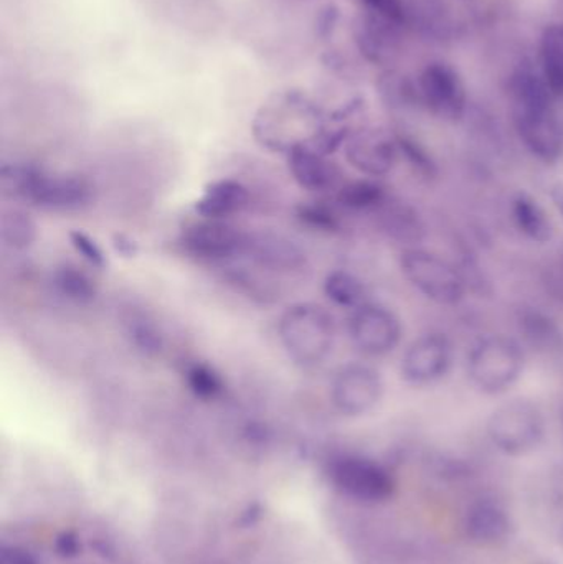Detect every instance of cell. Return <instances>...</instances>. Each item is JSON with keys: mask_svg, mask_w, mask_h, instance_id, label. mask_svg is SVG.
I'll return each instance as SVG.
<instances>
[{"mask_svg": "<svg viewBox=\"0 0 563 564\" xmlns=\"http://www.w3.org/2000/svg\"><path fill=\"white\" fill-rule=\"evenodd\" d=\"M399 263L405 280L430 301L456 305L465 299L466 278L440 254L420 247L403 248Z\"/></svg>", "mask_w": 563, "mask_h": 564, "instance_id": "obj_6", "label": "cell"}, {"mask_svg": "<svg viewBox=\"0 0 563 564\" xmlns=\"http://www.w3.org/2000/svg\"><path fill=\"white\" fill-rule=\"evenodd\" d=\"M541 59L552 95L563 96V23H552L542 33Z\"/></svg>", "mask_w": 563, "mask_h": 564, "instance_id": "obj_22", "label": "cell"}, {"mask_svg": "<svg viewBox=\"0 0 563 564\" xmlns=\"http://www.w3.org/2000/svg\"><path fill=\"white\" fill-rule=\"evenodd\" d=\"M0 238H2L3 245L12 250H26L36 240L35 221L25 212L10 208V210L3 212L2 221H0Z\"/></svg>", "mask_w": 563, "mask_h": 564, "instance_id": "obj_27", "label": "cell"}, {"mask_svg": "<svg viewBox=\"0 0 563 564\" xmlns=\"http://www.w3.org/2000/svg\"><path fill=\"white\" fill-rule=\"evenodd\" d=\"M521 328L524 332L526 340L532 347L541 348V350L554 347L557 344L559 335H561L554 322L541 312L526 311L521 315Z\"/></svg>", "mask_w": 563, "mask_h": 564, "instance_id": "obj_29", "label": "cell"}, {"mask_svg": "<svg viewBox=\"0 0 563 564\" xmlns=\"http://www.w3.org/2000/svg\"><path fill=\"white\" fill-rule=\"evenodd\" d=\"M397 23L367 10L356 23V43L369 62L383 63L397 48Z\"/></svg>", "mask_w": 563, "mask_h": 564, "instance_id": "obj_19", "label": "cell"}, {"mask_svg": "<svg viewBox=\"0 0 563 564\" xmlns=\"http://www.w3.org/2000/svg\"><path fill=\"white\" fill-rule=\"evenodd\" d=\"M524 367V348L515 338L502 334L479 338L466 358L469 381L486 397L508 393L521 380Z\"/></svg>", "mask_w": 563, "mask_h": 564, "instance_id": "obj_5", "label": "cell"}, {"mask_svg": "<svg viewBox=\"0 0 563 564\" xmlns=\"http://www.w3.org/2000/svg\"><path fill=\"white\" fill-rule=\"evenodd\" d=\"M512 121L522 144L545 164L563 155V129L554 108V95L531 62H522L509 79Z\"/></svg>", "mask_w": 563, "mask_h": 564, "instance_id": "obj_1", "label": "cell"}, {"mask_svg": "<svg viewBox=\"0 0 563 564\" xmlns=\"http://www.w3.org/2000/svg\"><path fill=\"white\" fill-rule=\"evenodd\" d=\"M261 513H263V510H261L260 503H253V506L248 507V509L245 510L243 513H241V517H240L241 525H243V527L255 525V523H257L258 520L261 519Z\"/></svg>", "mask_w": 563, "mask_h": 564, "instance_id": "obj_38", "label": "cell"}, {"mask_svg": "<svg viewBox=\"0 0 563 564\" xmlns=\"http://www.w3.org/2000/svg\"><path fill=\"white\" fill-rule=\"evenodd\" d=\"M0 188L9 198L50 212H76L89 205L93 188L78 175L48 174L30 164H3Z\"/></svg>", "mask_w": 563, "mask_h": 564, "instance_id": "obj_3", "label": "cell"}, {"mask_svg": "<svg viewBox=\"0 0 563 564\" xmlns=\"http://www.w3.org/2000/svg\"><path fill=\"white\" fill-rule=\"evenodd\" d=\"M349 337L354 347L367 357H386L402 340V322L396 312L376 302L354 308L349 317Z\"/></svg>", "mask_w": 563, "mask_h": 564, "instance_id": "obj_9", "label": "cell"}, {"mask_svg": "<svg viewBox=\"0 0 563 564\" xmlns=\"http://www.w3.org/2000/svg\"><path fill=\"white\" fill-rule=\"evenodd\" d=\"M369 12L402 25L407 22L405 0H360Z\"/></svg>", "mask_w": 563, "mask_h": 564, "instance_id": "obj_34", "label": "cell"}, {"mask_svg": "<svg viewBox=\"0 0 563 564\" xmlns=\"http://www.w3.org/2000/svg\"><path fill=\"white\" fill-rule=\"evenodd\" d=\"M291 177L304 191L314 194L339 191L343 172L329 155L321 154L313 148H296L288 154Z\"/></svg>", "mask_w": 563, "mask_h": 564, "instance_id": "obj_16", "label": "cell"}, {"mask_svg": "<svg viewBox=\"0 0 563 564\" xmlns=\"http://www.w3.org/2000/svg\"><path fill=\"white\" fill-rule=\"evenodd\" d=\"M324 131L323 112L296 91L274 96L253 121L257 141L271 151L286 154L296 148H313Z\"/></svg>", "mask_w": 563, "mask_h": 564, "instance_id": "obj_2", "label": "cell"}, {"mask_svg": "<svg viewBox=\"0 0 563 564\" xmlns=\"http://www.w3.org/2000/svg\"><path fill=\"white\" fill-rule=\"evenodd\" d=\"M512 529L515 525L505 507L492 500H479L466 512L465 532L476 545H501L511 536Z\"/></svg>", "mask_w": 563, "mask_h": 564, "instance_id": "obj_17", "label": "cell"}, {"mask_svg": "<svg viewBox=\"0 0 563 564\" xmlns=\"http://www.w3.org/2000/svg\"><path fill=\"white\" fill-rule=\"evenodd\" d=\"M329 479L337 490L364 503L386 502L396 492V480L387 467L356 454L331 460Z\"/></svg>", "mask_w": 563, "mask_h": 564, "instance_id": "obj_8", "label": "cell"}, {"mask_svg": "<svg viewBox=\"0 0 563 564\" xmlns=\"http://www.w3.org/2000/svg\"><path fill=\"white\" fill-rule=\"evenodd\" d=\"M399 142L400 158H405L410 167L425 178H432L436 175V165L433 159L430 158L429 152L407 135H397Z\"/></svg>", "mask_w": 563, "mask_h": 564, "instance_id": "obj_31", "label": "cell"}, {"mask_svg": "<svg viewBox=\"0 0 563 564\" xmlns=\"http://www.w3.org/2000/svg\"><path fill=\"white\" fill-rule=\"evenodd\" d=\"M250 204V192L241 182L231 178L212 182L195 204V212L205 220H227Z\"/></svg>", "mask_w": 563, "mask_h": 564, "instance_id": "obj_18", "label": "cell"}, {"mask_svg": "<svg viewBox=\"0 0 563 564\" xmlns=\"http://www.w3.org/2000/svg\"><path fill=\"white\" fill-rule=\"evenodd\" d=\"M0 564H40V562L23 546L3 545L0 549Z\"/></svg>", "mask_w": 563, "mask_h": 564, "instance_id": "obj_36", "label": "cell"}, {"mask_svg": "<svg viewBox=\"0 0 563 564\" xmlns=\"http://www.w3.org/2000/svg\"><path fill=\"white\" fill-rule=\"evenodd\" d=\"M52 285L59 295L75 304H89L96 297L95 281L72 264H63L53 271Z\"/></svg>", "mask_w": 563, "mask_h": 564, "instance_id": "obj_25", "label": "cell"}, {"mask_svg": "<svg viewBox=\"0 0 563 564\" xmlns=\"http://www.w3.org/2000/svg\"><path fill=\"white\" fill-rule=\"evenodd\" d=\"M115 248L122 257H134L138 253V245L131 238L124 237V235H116Z\"/></svg>", "mask_w": 563, "mask_h": 564, "instance_id": "obj_37", "label": "cell"}, {"mask_svg": "<svg viewBox=\"0 0 563 564\" xmlns=\"http://www.w3.org/2000/svg\"><path fill=\"white\" fill-rule=\"evenodd\" d=\"M243 258L268 271L291 273L306 267V251L283 235L248 231Z\"/></svg>", "mask_w": 563, "mask_h": 564, "instance_id": "obj_15", "label": "cell"}, {"mask_svg": "<svg viewBox=\"0 0 563 564\" xmlns=\"http://www.w3.org/2000/svg\"><path fill=\"white\" fill-rule=\"evenodd\" d=\"M248 231L225 220H205L185 228L181 245L188 254L205 261H228L243 257Z\"/></svg>", "mask_w": 563, "mask_h": 564, "instance_id": "obj_13", "label": "cell"}, {"mask_svg": "<svg viewBox=\"0 0 563 564\" xmlns=\"http://www.w3.org/2000/svg\"><path fill=\"white\" fill-rule=\"evenodd\" d=\"M534 564H557V563L551 562V560H542V562H538V563H534Z\"/></svg>", "mask_w": 563, "mask_h": 564, "instance_id": "obj_40", "label": "cell"}, {"mask_svg": "<svg viewBox=\"0 0 563 564\" xmlns=\"http://www.w3.org/2000/svg\"><path fill=\"white\" fill-rule=\"evenodd\" d=\"M337 202L349 210H379L387 202V188L370 177L344 182L337 191Z\"/></svg>", "mask_w": 563, "mask_h": 564, "instance_id": "obj_23", "label": "cell"}, {"mask_svg": "<svg viewBox=\"0 0 563 564\" xmlns=\"http://www.w3.org/2000/svg\"><path fill=\"white\" fill-rule=\"evenodd\" d=\"M68 238L73 250H75L89 267L96 268V270H102V268L106 267L108 261H106L105 251L96 243L95 238L89 237L88 234L82 230L69 231Z\"/></svg>", "mask_w": 563, "mask_h": 564, "instance_id": "obj_33", "label": "cell"}, {"mask_svg": "<svg viewBox=\"0 0 563 564\" xmlns=\"http://www.w3.org/2000/svg\"><path fill=\"white\" fill-rule=\"evenodd\" d=\"M128 334L131 337L132 344L138 347V350L145 355L159 354L162 350V345H164L161 332L151 322L144 321V318L132 321L129 324Z\"/></svg>", "mask_w": 563, "mask_h": 564, "instance_id": "obj_32", "label": "cell"}, {"mask_svg": "<svg viewBox=\"0 0 563 564\" xmlns=\"http://www.w3.org/2000/svg\"><path fill=\"white\" fill-rule=\"evenodd\" d=\"M489 440L508 456H526L541 446L545 436V417L531 400L506 401L488 420Z\"/></svg>", "mask_w": 563, "mask_h": 564, "instance_id": "obj_7", "label": "cell"}, {"mask_svg": "<svg viewBox=\"0 0 563 564\" xmlns=\"http://www.w3.org/2000/svg\"><path fill=\"white\" fill-rule=\"evenodd\" d=\"M432 39H448L453 32V17L445 0H410L407 3V22Z\"/></svg>", "mask_w": 563, "mask_h": 564, "instance_id": "obj_20", "label": "cell"}, {"mask_svg": "<svg viewBox=\"0 0 563 564\" xmlns=\"http://www.w3.org/2000/svg\"><path fill=\"white\" fill-rule=\"evenodd\" d=\"M278 335L291 360L301 367H316L333 351L336 322L321 305L300 302L281 315Z\"/></svg>", "mask_w": 563, "mask_h": 564, "instance_id": "obj_4", "label": "cell"}, {"mask_svg": "<svg viewBox=\"0 0 563 564\" xmlns=\"http://www.w3.org/2000/svg\"><path fill=\"white\" fill-rule=\"evenodd\" d=\"M455 350L443 334H426L413 340L400 364V375L415 387L439 383L452 371Z\"/></svg>", "mask_w": 563, "mask_h": 564, "instance_id": "obj_11", "label": "cell"}, {"mask_svg": "<svg viewBox=\"0 0 563 564\" xmlns=\"http://www.w3.org/2000/svg\"><path fill=\"white\" fill-rule=\"evenodd\" d=\"M347 162L370 178L386 177L400 159L397 135L382 129H362L354 132L344 144Z\"/></svg>", "mask_w": 563, "mask_h": 564, "instance_id": "obj_14", "label": "cell"}, {"mask_svg": "<svg viewBox=\"0 0 563 564\" xmlns=\"http://www.w3.org/2000/svg\"><path fill=\"white\" fill-rule=\"evenodd\" d=\"M386 384L382 375L364 364H347L334 375L331 401L346 416H364L382 401Z\"/></svg>", "mask_w": 563, "mask_h": 564, "instance_id": "obj_10", "label": "cell"}, {"mask_svg": "<svg viewBox=\"0 0 563 564\" xmlns=\"http://www.w3.org/2000/svg\"><path fill=\"white\" fill-rule=\"evenodd\" d=\"M324 292L336 305L357 308L367 302L366 284L349 271H333L324 281Z\"/></svg>", "mask_w": 563, "mask_h": 564, "instance_id": "obj_26", "label": "cell"}, {"mask_svg": "<svg viewBox=\"0 0 563 564\" xmlns=\"http://www.w3.org/2000/svg\"><path fill=\"white\" fill-rule=\"evenodd\" d=\"M549 197H551L552 204L557 208L559 214L563 217V184L552 185L549 191Z\"/></svg>", "mask_w": 563, "mask_h": 564, "instance_id": "obj_39", "label": "cell"}, {"mask_svg": "<svg viewBox=\"0 0 563 564\" xmlns=\"http://www.w3.org/2000/svg\"><path fill=\"white\" fill-rule=\"evenodd\" d=\"M53 546H55L56 555H58L59 558L72 560L82 555V542H79V536L76 535L75 532H69V530L59 533Z\"/></svg>", "mask_w": 563, "mask_h": 564, "instance_id": "obj_35", "label": "cell"}, {"mask_svg": "<svg viewBox=\"0 0 563 564\" xmlns=\"http://www.w3.org/2000/svg\"><path fill=\"white\" fill-rule=\"evenodd\" d=\"M185 383L195 397L205 401L217 400L225 391V383L218 371L202 361L192 364L185 370Z\"/></svg>", "mask_w": 563, "mask_h": 564, "instance_id": "obj_28", "label": "cell"}, {"mask_svg": "<svg viewBox=\"0 0 563 564\" xmlns=\"http://www.w3.org/2000/svg\"><path fill=\"white\" fill-rule=\"evenodd\" d=\"M379 210H382L383 230L390 237L409 245V247H416V243L422 241L425 228L412 208L405 207V205H390L387 200Z\"/></svg>", "mask_w": 563, "mask_h": 564, "instance_id": "obj_24", "label": "cell"}, {"mask_svg": "<svg viewBox=\"0 0 563 564\" xmlns=\"http://www.w3.org/2000/svg\"><path fill=\"white\" fill-rule=\"evenodd\" d=\"M420 101L443 121L456 122L465 116L466 88L462 76L446 63H430L419 82Z\"/></svg>", "mask_w": 563, "mask_h": 564, "instance_id": "obj_12", "label": "cell"}, {"mask_svg": "<svg viewBox=\"0 0 563 564\" xmlns=\"http://www.w3.org/2000/svg\"><path fill=\"white\" fill-rule=\"evenodd\" d=\"M297 218L307 227L317 228L321 231H337L340 228L339 217L333 208L323 202H306L297 208Z\"/></svg>", "mask_w": 563, "mask_h": 564, "instance_id": "obj_30", "label": "cell"}, {"mask_svg": "<svg viewBox=\"0 0 563 564\" xmlns=\"http://www.w3.org/2000/svg\"><path fill=\"white\" fill-rule=\"evenodd\" d=\"M512 215L522 235L534 243H549L554 238L555 228L551 217L531 195H516L512 200Z\"/></svg>", "mask_w": 563, "mask_h": 564, "instance_id": "obj_21", "label": "cell"}]
</instances>
